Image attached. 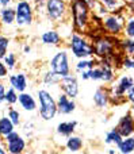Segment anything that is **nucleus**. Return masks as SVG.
<instances>
[{"mask_svg": "<svg viewBox=\"0 0 134 154\" xmlns=\"http://www.w3.org/2000/svg\"><path fill=\"white\" fill-rule=\"evenodd\" d=\"M51 68L53 72L57 73L58 76H68L69 73V66H68V61H67V54L65 53H58L53 60H51Z\"/></svg>", "mask_w": 134, "mask_h": 154, "instance_id": "3", "label": "nucleus"}, {"mask_svg": "<svg viewBox=\"0 0 134 154\" xmlns=\"http://www.w3.org/2000/svg\"><path fill=\"white\" fill-rule=\"evenodd\" d=\"M72 50L77 57L89 56V54L94 53V49L89 45H87V42H84L77 35H73L72 37Z\"/></svg>", "mask_w": 134, "mask_h": 154, "instance_id": "4", "label": "nucleus"}, {"mask_svg": "<svg viewBox=\"0 0 134 154\" xmlns=\"http://www.w3.org/2000/svg\"><path fill=\"white\" fill-rule=\"evenodd\" d=\"M38 96H39V101H41V115H42V118L45 120L53 119L57 111V106L54 103L53 97L46 91H39Z\"/></svg>", "mask_w": 134, "mask_h": 154, "instance_id": "1", "label": "nucleus"}, {"mask_svg": "<svg viewBox=\"0 0 134 154\" xmlns=\"http://www.w3.org/2000/svg\"><path fill=\"white\" fill-rule=\"evenodd\" d=\"M133 2H134V0H133Z\"/></svg>", "mask_w": 134, "mask_h": 154, "instance_id": "42", "label": "nucleus"}, {"mask_svg": "<svg viewBox=\"0 0 134 154\" xmlns=\"http://www.w3.org/2000/svg\"><path fill=\"white\" fill-rule=\"evenodd\" d=\"M5 62L8 64V66H10V68H12V66H14V62H15V58H14L12 54H11V56H8V57H5Z\"/></svg>", "mask_w": 134, "mask_h": 154, "instance_id": "32", "label": "nucleus"}, {"mask_svg": "<svg viewBox=\"0 0 134 154\" xmlns=\"http://www.w3.org/2000/svg\"><path fill=\"white\" fill-rule=\"evenodd\" d=\"M65 10V5L61 0H49L48 2V12L50 15V18L57 19L58 16L62 15Z\"/></svg>", "mask_w": 134, "mask_h": 154, "instance_id": "6", "label": "nucleus"}, {"mask_svg": "<svg viewBox=\"0 0 134 154\" xmlns=\"http://www.w3.org/2000/svg\"><path fill=\"white\" fill-rule=\"evenodd\" d=\"M58 109L62 114H69V112H72L75 109V104H73V101L68 100L67 96L61 95L58 99Z\"/></svg>", "mask_w": 134, "mask_h": 154, "instance_id": "10", "label": "nucleus"}, {"mask_svg": "<svg viewBox=\"0 0 134 154\" xmlns=\"http://www.w3.org/2000/svg\"><path fill=\"white\" fill-rule=\"evenodd\" d=\"M106 2H107V0H106Z\"/></svg>", "mask_w": 134, "mask_h": 154, "instance_id": "41", "label": "nucleus"}, {"mask_svg": "<svg viewBox=\"0 0 134 154\" xmlns=\"http://www.w3.org/2000/svg\"><path fill=\"white\" fill-rule=\"evenodd\" d=\"M0 154H5V152L3 150V147H0Z\"/></svg>", "mask_w": 134, "mask_h": 154, "instance_id": "38", "label": "nucleus"}, {"mask_svg": "<svg viewBox=\"0 0 134 154\" xmlns=\"http://www.w3.org/2000/svg\"><path fill=\"white\" fill-rule=\"evenodd\" d=\"M119 149L123 154H130L134 150V138L125 139L119 143Z\"/></svg>", "mask_w": 134, "mask_h": 154, "instance_id": "15", "label": "nucleus"}, {"mask_svg": "<svg viewBox=\"0 0 134 154\" xmlns=\"http://www.w3.org/2000/svg\"><path fill=\"white\" fill-rule=\"evenodd\" d=\"M57 73H48L45 77V81L46 82H56L57 81Z\"/></svg>", "mask_w": 134, "mask_h": 154, "instance_id": "27", "label": "nucleus"}, {"mask_svg": "<svg viewBox=\"0 0 134 154\" xmlns=\"http://www.w3.org/2000/svg\"><path fill=\"white\" fill-rule=\"evenodd\" d=\"M3 100H5V93H4V87L0 84V103H2Z\"/></svg>", "mask_w": 134, "mask_h": 154, "instance_id": "33", "label": "nucleus"}, {"mask_svg": "<svg viewBox=\"0 0 134 154\" xmlns=\"http://www.w3.org/2000/svg\"><path fill=\"white\" fill-rule=\"evenodd\" d=\"M5 73H7V69H5V66L0 62V77H3V76H5Z\"/></svg>", "mask_w": 134, "mask_h": 154, "instance_id": "35", "label": "nucleus"}, {"mask_svg": "<svg viewBox=\"0 0 134 154\" xmlns=\"http://www.w3.org/2000/svg\"><path fill=\"white\" fill-rule=\"evenodd\" d=\"M92 64H94V62H87V61H81V62H79L77 68H79V69H83V68H86V66H89V68H92Z\"/></svg>", "mask_w": 134, "mask_h": 154, "instance_id": "30", "label": "nucleus"}, {"mask_svg": "<svg viewBox=\"0 0 134 154\" xmlns=\"http://www.w3.org/2000/svg\"><path fill=\"white\" fill-rule=\"evenodd\" d=\"M132 85H133L132 80L127 79V77H123V79L121 80V84H119L118 88H117V95L121 96L126 89H130V88H132Z\"/></svg>", "mask_w": 134, "mask_h": 154, "instance_id": "16", "label": "nucleus"}, {"mask_svg": "<svg viewBox=\"0 0 134 154\" xmlns=\"http://www.w3.org/2000/svg\"><path fill=\"white\" fill-rule=\"evenodd\" d=\"M2 16H3V22L7 24L12 23L14 22V18H15V12H14V10H11V8H7V10H4L2 12Z\"/></svg>", "mask_w": 134, "mask_h": 154, "instance_id": "22", "label": "nucleus"}, {"mask_svg": "<svg viewBox=\"0 0 134 154\" xmlns=\"http://www.w3.org/2000/svg\"><path fill=\"white\" fill-rule=\"evenodd\" d=\"M125 46L127 48V50H129L130 53H134V42L133 41H126V42H125Z\"/></svg>", "mask_w": 134, "mask_h": 154, "instance_id": "29", "label": "nucleus"}, {"mask_svg": "<svg viewBox=\"0 0 134 154\" xmlns=\"http://www.w3.org/2000/svg\"><path fill=\"white\" fill-rule=\"evenodd\" d=\"M7 3H10V0H0V4H3V5H5Z\"/></svg>", "mask_w": 134, "mask_h": 154, "instance_id": "37", "label": "nucleus"}, {"mask_svg": "<svg viewBox=\"0 0 134 154\" xmlns=\"http://www.w3.org/2000/svg\"><path fill=\"white\" fill-rule=\"evenodd\" d=\"M76 122H68V123H61L58 125V133L64 134V135H69L73 130H75Z\"/></svg>", "mask_w": 134, "mask_h": 154, "instance_id": "17", "label": "nucleus"}, {"mask_svg": "<svg viewBox=\"0 0 134 154\" xmlns=\"http://www.w3.org/2000/svg\"><path fill=\"white\" fill-rule=\"evenodd\" d=\"M10 118H11V120H12L14 125H18V123H19V112L18 111L11 109V111H10Z\"/></svg>", "mask_w": 134, "mask_h": 154, "instance_id": "26", "label": "nucleus"}, {"mask_svg": "<svg viewBox=\"0 0 134 154\" xmlns=\"http://www.w3.org/2000/svg\"><path fill=\"white\" fill-rule=\"evenodd\" d=\"M81 145H83V142H81V139L77 138V137H73V138L68 139V147H69V150H72V152L80 150Z\"/></svg>", "mask_w": 134, "mask_h": 154, "instance_id": "19", "label": "nucleus"}, {"mask_svg": "<svg viewBox=\"0 0 134 154\" xmlns=\"http://www.w3.org/2000/svg\"><path fill=\"white\" fill-rule=\"evenodd\" d=\"M19 101H20L22 107H23L24 109H27V111H33V109H35L34 99H33L30 95H27V93H22V95H19Z\"/></svg>", "mask_w": 134, "mask_h": 154, "instance_id": "11", "label": "nucleus"}, {"mask_svg": "<svg viewBox=\"0 0 134 154\" xmlns=\"http://www.w3.org/2000/svg\"><path fill=\"white\" fill-rule=\"evenodd\" d=\"M62 88H64V91L67 92V95L69 97H76L77 96V82L73 77L65 76L62 79Z\"/></svg>", "mask_w": 134, "mask_h": 154, "instance_id": "8", "label": "nucleus"}, {"mask_svg": "<svg viewBox=\"0 0 134 154\" xmlns=\"http://www.w3.org/2000/svg\"><path fill=\"white\" fill-rule=\"evenodd\" d=\"M95 103L99 107H104L107 103V95H106L104 91H98L96 95H95Z\"/></svg>", "mask_w": 134, "mask_h": 154, "instance_id": "21", "label": "nucleus"}, {"mask_svg": "<svg viewBox=\"0 0 134 154\" xmlns=\"http://www.w3.org/2000/svg\"><path fill=\"white\" fill-rule=\"evenodd\" d=\"M84 2H86L89 7H94V0H84Z\"/></svg>", "mask_w": 134, "mask_h": 154, "instance_id": "36", "label": "nucleus"}, {"mask_svg": "<svg viewBox=\"0 0 134 154\" xmlns=\"http://www.w3.org/2000/svg\"><path fill=\"white\" fill-rule=\"evenodd\" d=\"M133 109H134V108H133Z\"/></svg>", "mask_w": 134, "mask_h": 154, "instance_id": "43", "label": "nucleus"}, {"mask_svg": "<svg viewBox=\"0 0 134 154\" xmlns=\"http://www.w3.org/2000/svg\"><path fill=\"white\" fill-rule=\"evenodd\" d=\"M16 10H18L16 11V22H18V24L30 23V20H31V8H30L29 3L20 2Z\"/></svg>", "mask_w": 134, "mask_h": 154, "instance_id": "5", "label": "nucleus"}, {"mask_svg": "<svg viewBox=\"0 0 134 154\" xmlns=\"http://www.w3.org/2000/svg\"><path fill=\"white\" fill-rule=\"evenodd\" d=\"M0 135H2V131H0Z\"/></svg>", "mask_w": 134, "mask_h": 154, "instance_id": "40", "label": "nucleus"}, {"mask_svg": "<svg viewBox=\"0 0 134 154\" xmlns=\"http://www.w3.org/2000/svg\"><path fill=\"white\" fill-rule=\"evenodd\" d=\"M121 137H122V135L118 133V130H113V131H111V133L107 135V138H106V142H107V143H110V142H115V143L119 146V143L122 142V141H121Z\"/></svg>", "mask_w": 134, "mask_h": 154, "instance_id": "23", "label": "nucleus"}, {"mask_svg": "<svg viewBox=\"0 0 134 154\" xmlns=\"http://www.w3.org/2000/svg\"><path fill=\"white\" fill-rule=\"evenodd\" d=\"M5 100H7L8 103H11V104L15 103V101L18 100V96L15 95V91H14V89L7 91V95H5Z\"/></svg>", "mask_w": 134, "mask_h": 154, "instance_id": "24", "label": "nucleus"}, {"mask_svg": "<svg viewBox=\"0 0 134 154\" xmlns=\"http://www.w3.org/2000/svg\"><path fill=\"white\" fill-rule=\"evenodd\" d=\"M42 41L45 43H57L60 41V37H58V34H57V32L49 31V32H46V34H43Z\"/></svg>", "mask_w": 134, "mask_h": 154, "instance_id": "20", "label": "nucleus"}, {"mask_svg": "<svg viewBox=\"0 0 134 154\" xmlns=\"http://www.w3.org/2000/svg\"><path fill=\"white\" fill-rule=\"evenodd\" d=\"M23 149H24V141L20 138V137H19L18 139H15V141L8 143V150H10L11 154H20Z\"/></svg>", "mask_w": 134, "mask_h": 154, "instance_id": "12", "label": "nucleus"}, {"mask_svg": "<svg viewBox=\"0 0 134 154\" xmlns=\"http://www.w3.org/2000/svg\"><path fill=\"white\" fill-rule=\"evenodd\" d=\"M117 130H118V133L121 134L122 137L130 135V134L134 131V122H133L132 116H130V115H127V116L122 118V120L119 122L118 128H117Z\"/></svg>", "mask_w": 134, "mask_h": 154, "instance_id": "7", "label": "nucleus"}, {"mask_svg": "<svg viewBox=\"0 0 134 154\" xmlns=\"http://www.w3.org/2000/svg\"><path fill=\"white\" fill-rule=\"evenodd\" d=\"M87 15H88L87 3L84 0H75L73 2V16H75V24L77 29L83 30L87 22Z\"/></svg>", "mask_w": 134, "mask_h": 154, "instance_id": "2", "label": "nucleus"}, {"mask_svg": "<svg viewBox=\"0 0 134 154\" xmlns=\"http://www.w3.org/2000/svg\"><path fill=\"white\" fill-rule=\"evenodd\" d=\"M14 130V123L11 119H8V118H2L0 119V131H2L3 135L7 137L8 134H11Z\"/></svg>", "mask_w": 134, "mask_h": 154, "instance_id": "14", "label": "nucleus"}, {"mask_svg": "<svg viewBox=\"0 0 134 154\" xmlns=\"http://www.w3.org/2000/svg\"><path fill=\"white\" fill-rule=\"evenodd\" d=\"M106 26H107V29L110 30L111 32H114V34L119 32V30H121V24H119V22L115 18H108L107 20H106Z\"/></svg>", "mask_w": 134, "mask_h": 154, "instance_id": "18", "label": "nucleus"}, {"mask_svg": "<svg viewBox=\"0 0 134 154\" xmlns=\"http://www.w3.org/2000/svg\"><path fill=\"white\" fill-rule=\"evenodd\" d=\"M113 50V43L108 39H98L96 45H95V51L99 56H107Z\"/></svg>", "mask_w": 134, "mask_h": 154, "instance_id": "9", "label": "nucleus"}, {"mask_svg": "<svg viewBox=\"0 0 134 154\" xmlns=\"http://www.w3.org/2000/svg\"><path fill=\"white\" fill-rule=\"evenodd\" d=\"M127 34H129L130 37H134V20L130 22L129 26H127Z\"/></svg>", "mask_w": 134, "mask_h": 154, "instance_id": "31", "label": "nucleus"}, {"mask_svg": "<svg viewBox=\"0 0 134 154\" xmlns=\"http://www.w3.org/2000/svg\"><path fill=\"white\" fill-rule=\"evenodd\" d=\"M18 138H19V135H18L16 133H14V131H12L11 134H8V135H7V142L10 143V142L15 141V139H18Z\"/></svg>", "mask_w": 134, "mask_h": 154, "instance_id": "28", "label": "nucleus"}, {"mask_svg": "<svg viewBox=\"0 0 134 154\" xmlns=\"http://www.w3.org/2000/svg\"><path fill=\"white\" fill-rule=\"evenodd\" d=\"M110 154H115V153H114V152H113V150H110Z\"/></svg>", "mask_w": 134, "mask_h": 154, "instance_id": "39", "label": "nucleus"}, {"mask_svg": "<svg viewBox=\"0 0 134 154\" xmlns=\"http://www.w3.org/2000/svg\"><path fill=\"white\" fill-rule=\"evenodd\" d=\"M10 81L12 84V87L18 91H24L26 88V79L23 75H18V76H11Z\"/></svg>", "mask_w": 134, "mask_h": 154, "instance_id": "13", "label": "nucleus"}, {"mask_svg": "<svg viewBox=\"0 0 134 154\" xmlns=\"http://www.w3.org/2000/svg\"><path fill=\"white\" fill-rule=\"evenodd\" d=\"M8 46V41L5 38H0V58H3L5 54V50H7Z\"/></svg>", "mask_w": 134, "mask_h": 154, "instance_id": "25", "label": "nucleus"}, {"mask_svg": "<svg viewBox=\"0 0 134 154\" xmlns=\"http://www.w3.org/2000/svg\"><path fill=\"white\" fill-rule=\"evenodd\" d=\"M127 96H129V100L130 101H134V87H132L129 89V93H127Z\"/></svg>", "mask_w": 134, "mask_h": 154, "instance_id": "34", "label": "nucleus"}]
</instances>
